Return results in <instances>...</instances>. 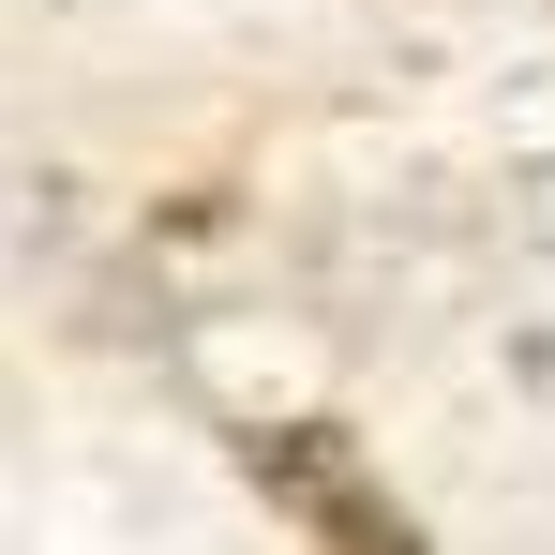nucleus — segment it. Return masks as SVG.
Wrapping results in <instances>:
<instances>
[{
  "instance_id": "1",
  "label": "nucleus",
  "mask_w": 555,
  "mask_h": 555,
  "mask_svg": "<svg viewBox=\"0 0 555 555\" xmlns=\"http://www.w3.org/2000/svg\"><path fill=\"white\" fill-rule=\"evenodd\" d=\"M256 465H271L285 495L315 511V541H331V555H421V541H405V526L361 495V465H346V451H315V436H300V451H256Z\"/></svg>"
}]
</instances>
